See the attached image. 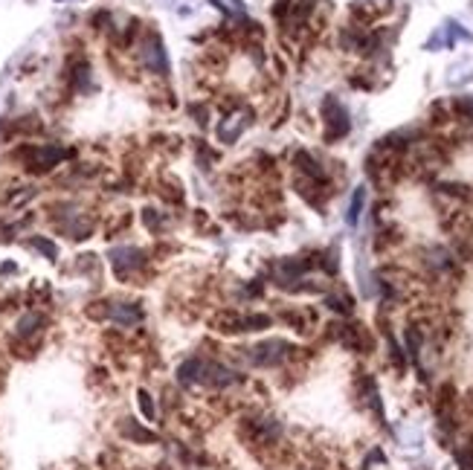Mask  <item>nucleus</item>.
Wrapping results in <instances>:
<instances>
[{
    "instance_id": "f257e3e1",
    "label": "nucleus",
    "mask_w": 473,
    "mask_h": 470,
    "mask_svg": "<svg viewBox=\"0 0 473 470\" xmlns=\"http://www.w3.org/2000/svg\"><path fill=\"white\" fill-rule=\"evenodd\" d=\"M76 151L73 148H65L61 142H21L15 151H12V160L26 172V174H50L55 172L58 166H65Z\"/></svg>"
},
{
    "instance_id": "f03ea898",
    "label": "nucleus",
    "mask_w": 473,
    "mask_h": 470,
    "mask_svg": "<svg viewBox=\"0 0 473 470\" xmlns=\"http://www.w3.org/2000/svg\"><path fill=\"white\" fill-rule=\"evenodd\" d=\"M131 52H134L137 67H140L143 73H148L151 79H169V70H172L169 52H166L163 38H160V33H157V29L145 26L143 33H140V38H137V44L131 47Z\"/></svg>"
},
{
    "instance_id": "7ed1b4c3",
    "label": "nucleus",
    "mask_w": 473,
    "mask_h": 470,
    "mask_svg": "<svg viewBox=\"0 0 473 470\" xmlns=\"http://www.w3.org/2000/svg\"><path fill=\"white\" fill-rule=\"evenodd\" d=\"M108 264L116 276V281H122V285H131L134 279H140L151 259L143 247H134V244H119V247H111L108 250Z\"/></svg>"
},
{
    "instance_id": "20e7f679",
    "label": "nucleus",
    "mask_w": 473,
    "mask_h": 470,
    "mask_svg": "<svg viewBox=\"0 0 473 470\" xmlns=\"http://www.w3.org/2000/svg\"><path fill=\"white\" fill-rule=\"evenodd\" d=\"M294 354V346L285 340H265L259 346L244 349V360H250L259 369H276L279 363H285Z\"/></svg>"
},
{
    "instance_id": "39448f33",
    "label": "nucleus",
    "mask_w": 473,
    "mask_h": 470,
    "mask_svg": "<svg viewBox=\"0 0 473 470\" xmlns=\"http://www.w3.org/2000/svg\"><path fill=\"white\" fill-rule=\"evenodd\" d=\"M323 119H325V140L328 142H337V140H343L345 134L352 131L349 111H345L340 105V99H334V96L323 99Z\"/></svg>"
},
{
    "instance_id": "423d86ee",
    "label": "nucleus",
    "mask_w": 473,
    "mask_h": 470,
    "mask_svg": "<svg viewBox=\"0 0 473 470\" xmlns=\"http://www.w3.org/2000/svg\"><path fill=\"white\" fill-rule=\"evenodd\" d=\"M44 328H47V317L41 310H23L21 317L15 320V340L18 342H23V346H33V342L44 334Z\"/></svg>"
},
{
    "instance_id": "0eeeda50",
    "label": "nucleus",
    "mask_w": 473,
    "mask_h": 470,
    "mask_svg": "<svg viewBox=\"0 0 473 470\" xmlns=\"http://www.w3.org/2000/svg\"><path fill=\"white\" fill-rule=\"evenodd\" d=\"M294 166H296L299 177L313 180L317 186H328V174H325V169L320 166V160H317L313 154H308V151H296V154H294Z\"/></svg>"
},
{
    "instance_id": "6e6552de",
    "label": "nucleus",
    "mask_w": 473,
    "mask_h": 470,
    "mask_svg": "<svg viewBox=\"0 0 473 470\" xmlns=\"http://www.w3.org/2000/svg\"><path fill=\"white\" fill-rule=\"evenodd\" d=\"M143 224H145V230L151 235H163V233L172 230V215L163 212L160 206H145L143 209Z\"/></svg>"
},
{
    "instance_id": "1a4fd4ad",
    "label": "nucleus",
    "mask_w": 473,
    "mask_h": 470,
    "mask_svg": "<svg viewBox=\"0 0 473 470\" xmlns=\"http://www.w3.org/2000/svg\"><path fill=\"white\" fill-rule=\"evenodd\" d=\"M119 432H122V438H128L131 444H151V442H157V435L151 430L140 427V421H134V418H122L119 421Z\"/></svg>"
},
{
    "instance_id": "9d476101",
    "label": "nucleus",
    "mask_w": 473,
    "mask_h": 470,
    "mask_svg": "<svg viewBox=\"0 0 473 470\" xmlns=\"http://www.w3.org/2000/svg\"><path fill=\"white\" fill-rule=\"evenodd\" d=\"M26 247L35 250V253H41L47 262H55L58 259V244L50 238V235H41V233H33L26 238Z\"/></svg>"
},
{
    "instance_id": "9b49d317",
    "label": "nucleus",
    "mask_w": 473,
    "mask_h": 470,
    "mask_svg": "<svg viewBox=\"0 0 473 470\" xmlns=\"http://www.w3.org/2000/svg\"><path fill=\"white\" fill-rule=\"evenodd\" d=\"M363 203H366V189H363V186H357L355 195H352V203H349V212H345V221H349V227H357Z\"/></svg>"
},
{
    "instance_id": "f8f14e48",
    "label": "nucleus",
    "mask_w": 473,
    "mask_h": 470,
    "mask_svg": "<svg viewBox=\"0 0 473 470\" xmlns=\"http://www.w3.org/2000/svg\"><path fill=\"white\" fill-rule=\"evenodd\" d=\"M209 4L215 6V9H221L227 18H235V21H241V18H247V9H244V4L241 0H209Z\"/></svg>"
},
{
    "instance_id": "ddd939ff",
    "label": "nucleus",
    "mask_w": 473,
    "mask_h": 470,
    "mask_svg": "<svg viewBox=\"0 0 473 470\" xmlns=\"http://www.w3.org/2000/svg\"><path fill=\"white\" fill-rule=\"evenodd\" d=\"M137 398H140V410H143V415H145L148 421H157V403H154V398H151L145 389H140Z\"/></svg>"
},
{
    "instance_id": "4468645a",
    "label": "nucleus",
    "mask_w": 473,
    "mask_h": 470,
    "mask_svg": "<svg viewBox=\"0 0 473 470\" xmlns=\"http://www.w3.org/2000/svg\"><path fill=\"white\" fill-rule=\"evenodd\" d=\"M453 108H456L464 119H473V96H459V99L453 102Z\"/></svg>"
},
{
    "instance_id": "2eb2a0df",
    "label": "nucleus",
    "mask_w": 473,
    "mask_h": 470,
    "mask_svg": "<svg viewBox=\"0 0 473 470\" xmlns=\"http://www.w3.org/2000/svg\"><path fill=\"white\" fill-rule=\"evenodd\" d=\"M459 464H462V470H473V447H464V450H459Z\"/></svg>"
}]
</instances>
